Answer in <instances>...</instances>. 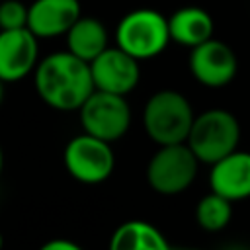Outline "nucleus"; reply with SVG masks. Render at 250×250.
I'll list each match as a JSON object with an SVG mask.
<instances>
[{
  "instance_id": "1",
  "label": "nucleus",
  "mask_w": 250,
  "mask_h": 250,
  "mask_svg": "<svg viewBox=\"0 0 250 250\" xmlns=\"http://www.w3.org/2000/svg\"><path fill=\"white\" fill-rule=\"evenodd\" d=\"M39 98L53 109L74 111L96 90L90 62L66 51H57L41 59L33 70Z\"/></svg>"
},
{
  "instance_id": "2",
  "label": "nucleus",
  "mask_w": 250,
  "mask_h": 250,
  "mask_svg": "<svg viewBox=\"0 0 250 250\" xmlns=\"http://www.w3.org/2000/svg\"><path fill=\"white\" fill-rule=\"evenodd\" d=\"M195 113L189 100L178 90L154 92L143 109V125L154 145L186 143Z\"/></svg>"
},
{
  "instance_id": "3",
  "label": "nucleus",
  "mask_w": 250,
  "mask_h": 250,
  "mask_svg": "<svg viewBox=\"0 0 250 250\" xmlns=\"http://www.w3.org/2000/svg\"><path fill=\"white\" fill-rule=\"evenodd\" d=\"M186 143L201 164L211 166L213 162L238 148L240 123L229 109H207L195 115Z\"/></svg>"
},
{
  "instance_id": "4",
  "label": "nucleus",
  "mask_w": 250,
  "mask_h": 250,
  "mask_svg": "<svg viewBox=\"0 0 250 250\" xmlns=\"http://www.w3.org/2000/svg\"><path fill=\"white\" fill-rule=\"evenodd\" d=\"M168 43V18L152 8H139L125 14L115 27V45L137 61L158 57Z\"/></svg>"
},
{
  "instance_id": "5",
  "label": "nucleus",
  "mask_w": 250,
  "mask_h": 250,
  "mask_svg": "<svg viewBox=\"0 0 250 250\" xmlns=\"http://www.w3.org/2000/svg\"><path fill=\"white\" fill-rule=\"evenodd\" d=\"M199 164L188 143L160 145L148 160L146 182L156 193L178 195L193 184Z\"/></svg>"
},
{
  "instance_id": "6",
  "label": "nucleus",
  "mask_w": 250,
  "mask_h": 250,
  "mask_svg": "<svg viewBox=\"0 0 250 250\" xmlns=\"http://www.w3.org/2000/svg\"><path fill=\"white\" fill-rule=\"evenodd\" d=\"M82 131L107 143L119 141L131 127V107L125 96L94 90L78 107Z\"/></svg>"
},
{
  "instance_id": "7",
  "label": "nucleus",
  "mask_w": 250,
  "mask_h": 250,
  "mask_svg": "<svg viewBox=\"0 0 250 250\" xmlns=\"http://www.w3.org/2000/svg\"><path fill=\"white\" fill-rule=\"evenodd\" d=\"M62 162L74 180L82 184H100L111 176L115 168V154L111 143L82 131L66 143Z\"/></svg>"
},
{
  "instance_id": "8",
  "label": "nucleus",
  "mask_w": 250,
  "mask_h": 250,
  "mask_svg": "<svg viewBox=\"0 0 250 250\" xmlns=\"http://www.w3.org/2000/svg\"><path fill=\"white\" fill-rule=\"evenodd\" d=\"M189 72L207 88H223L230 84L238 70L234 51L219 39H207L189 49Z\"/></svg>"
},
{
  "instance_id": "9",
  "label": "nucleus",
  "mask_w": 250,
  "mask_h": 250,
  "mask_svg": "<svg viewBox=\"0 0 250 250\" xmlns=\"http://www.w3.org/2000/svg\"><path fill=\"white\" fill-rule=\"evenodd\" d=\"M90 72L96 90L127 96L141 80V61L113 45L90 61Z\"/></svg>"
},
{
  "instance_id": "10",
  "label": "nucleus",
  "mask_w": 250,
  "mask_h": 250,
  "mask_svg": "<svg viewBox=\"0 0 250 250\" xmlns=\"http://www.w3.org/2000/svg\"><path fill=\"white\" fill-rule=\"evenodd\" d=\"M39 37L29 27L0 31V80L18 82L39 62Z\"/></svg>"
},
{
  "instance_id": "11",
  "label": "nucleus",
  "mask_w": 250,
  "mask_h": 250,
  "mask_svg": "<svg viewBox=\"0 0 250 250\" xmlns=\"http://www.w3.org/2000/svg\"><path fill=\"white\" fill-rule=\"evenodd\" d=\"M209 188L232 203L250 197V152L236 148L213 162L209 172Z\"/></svg>"
},
{
  "instance_id": "12",
  "label": "nucleus",
  "mask_w": 250,
  "mask_h": 250,
  "mask_svg": "<svg viewBox=\"0 0 250 250\" xmlns=\"http://www.w3.org/2000/svg\"><path fill=\"white\" fill-rule=\"evenodd\" d=\"M78 0H33L27 6V27L39 39L66 35L80 18Z\"/></svg>"
},
{
  "instance_id": "13",
  "label": "nucleus",
  "mask_w": 250,
  "mask_h": 250,
  "mask_svg": "<svg viewBox=\"0 0 250 250\" xmlns=\"http://www.w3.org/2000/svg\"><path fill=\"white\" fill-rule=\"evenodd\" d=\"M213 27V18L199 6H184L168 18L170 41L189 49L211 39Z\"/></svg>"
},
{
  "instance_id": "14",
  "label": "nucleus",
  "mask_w": 250,
  "mask_h": 250,
  "mask_svg": "<svg viewBox=\"0 0 250 250\" xmlns=\"http://www.w3.org/2000/svg\"><path fill=\"white\" fill-rule=\"evenodd\" d=\"M107 41L105 25L90 16H80L66 31V49L86 62L94 61L104 49H107Z\"/></svg>"
},
{
  "instance_id": "15",
  "label": "nucleus",
  "mask_w": 250,
  "mask_h": 250,
  "mask_svg": "<svg viewBox=\"0 0 250 250\" xmlns=\"http://www.w3.org/2000/svg\"><path fill=\"white\" fill-rule=\"evenodd\" d=\"M111 250H166L168 240L166 236L150 223L133 219L119 225L111 238H109Z\"/></svg>"
},
{
  "instance_id": "16",
  "label": "nucleus",
  "mask_w": 250,
  "mask_h": 250,
  "mask_svg": "<svg viewBox=\"0 0 250 250\" xmlns=\"http://www.w3.org/2000/svg\"><path fill=\"white\" fill-rule=\"evenodd\" d=\"M230 219H232V201L230 199H227L215 191H209L207 195H203L197 201L195 221L203 230H209V232L223 230L230 223Z\"/></svg>"
},
{
  "instance_id": "17",
  "label": "nucleus",
  "mask_w": 250,
  "mask_h": 250,
  "mask_svg": "<svg viewBox=\"0 0 250 250\" xmlns=\"http://www.w3.org/2000/svg\"><path fill=\"white\" fill-rule=\"evenodd\" d=\"M27 27V6L20 0H4L0 4V29Z\"/></svg>"
},
{
  "instance_id": "18",
  "label": "nucleus",
  "mask_w": 250,
  "mask_h": 250,
  "mask_svg": "<svg viewBox=\"0 0 250 250\" xmlns=\"http://www.w3.org/2000/svg\"><path fill=\"white\" fill-rule=\"evenodd\" d=\"M43 250H80L78 244L70 242V240H64V238H55V240H49L41 246Z\"/></svg>"
},
{
  "instance_id": "19",
  "label": "nucleus",
  "mask_w": 250,
  "mask_h": 250,
  "mask_svg": "<svg viewBox=\"0 0 250 250\" xmlns=\"http://www.w3.org/2000/svg\"><path fill=\"white\" fill-rule=\"evenodd\" d=\"M2 168H4V154H2V146H0V174H2Z\"/></svg>"
},
{
  "instance_id": "20",
  "label": "nucleus",
  "mask_w": 250,
  "mask_h": 250,
  "mask_svg": "<svg viewBox=\"0 0 250 250\" xmlns=\"http://www.w3.org/2000/svg\"><path fill=\"white\" fill-rule=\"evenodd\" d=\"M2 86H4V82L0 80V102H2Z\"/></svg>"
},
{
  "instance_id": "21",
  "label": "nucleus",
  "mask_w": 250,
  "mask_h": 250,
  "mask_svg": "<svg viewBox=\"0 0 250 250\" xmlns=\"http://www.w3.org/2000/svg\"><path fill=\"white\" fill-rule=\"evenodd\" d=\"M2 244H4V238H2V232H0V248H2Z\"/></svg>"
}]
</instances>
